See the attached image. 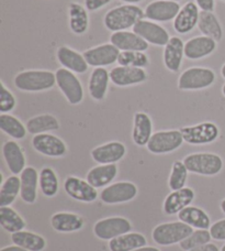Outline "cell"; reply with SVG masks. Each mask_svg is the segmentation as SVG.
Here are the masks:
<instances>
[{"label": "cell", "mask_w": 225, "mask_h": 251, "mask_svg": "<svg viewBox=\"0 0 225 251\" xmlns=\"http://www.w3.org/2000/svg\"><path fill=\"white\" fill-rule=\"evenodd\" d=\"M145 18L144 10L137 4L124 3L122 6H118L110 9L105 18L103 25L111 32H119V31H127L133 26L138 21Z\"/></svg>", "instance_id": "1"}, {"label": "cell", "mask_w": 225, "mask_h": 251, "mask_svg": "<svg viewBox=\"0 0 225 251\" xmlns=\"http://www.w3.org/2000/svg\"><path fill=\"white\" fill-rule=\"evenodd\" d=\"M15 86L22 92H45L56 84L55 73L45 70H29L18 73L13 79Z\"/></svg>", "instance_id": "2"}, {"label": "cell", "mask_w": 225, "mask_h": 251, "mask_svg": "<svg viewBox=\"0 0 225 251\" xmlns=\"http://www.w3.org/2000/svg\"><path fill=\"white\" fill-rule=\"evenodd\" d=\"M183 163L189 172L199 176H217L223 169V160L220 155L210 152H197L187 155Z\"/></svg>", "instance_id": "3"}, {"label": "cell", "mask_w": 225, "mask_h": 251, "mask_svg": "<svg viewBox=\"0 0 225 251\" xmlns=\"http://www.w3.org/2000/svg\"><path fill=\"white\" fill-rule=\"evenodd\" d=\"M193 228L182 222L164 223L156 226L152 232V238L159 246H172L180 244L190 236Z\"/></svg>", "instance_id": "4"}, {"label": "cell", "mask_w": 225, "mask_h": 251, "mask_svg": "<svg viewBox=\"0 0 225 251\" xmlns=\"http://www.w3.org/2000/svg\"><path fill=\"white\" fill-rule=\"evenodd\" d=\"M217 78L214 71L209 67H189L178 78L180 91H199L212 86Z\"/></svg>", "instance_id": "5"}, {"label": "cell", "mask_w": 225, "mask_h": 251, "mask_svg": "<svg viewBox=\"0 0 225 251\" xmlns=\"http://www.w3.org/2000/svg\"><path fill=\"white\" fill-rule=\"evenodd\" d=\"M56 85L70 105H78L84 100V87L74 72L61 67L55 72Z\"/></svg>", "instance_id": "6"}, {"label": "cell", "mask_w": 225, "mask_h": 251, "mask_svg": "<svg viewBox=\"0 0 225 251\" xmlns=\"http://www.w3.org/2000/svg\"><path fill=\"white\" fill-rule=\"evenodd\" d=\"M183 141L180 130H161L153 133L146 147L153 154H167L179 149Z\"/></svg>", "instance_id": "7"}, {"label": "cell", "mask_w": 225, "mask_h": 251, "mask_svg": "<svg viewBox=\"0 0 225 251\" xmlns=\"http://www.w3.org/2000/svg\"><path fill=\"white\" fill-rule=\"evenodd\" d=\"M184 142L193 146L209 145L214 142L220 136V129L214 123L204 122L195 126L180 129Z\"/></svg>", "instance_id": "8"}, {"label": "cell", "mask_w": 225, "mask_h": 251, "mask_svg": "<svg viewBox=\"0 0 225 251\" xmlns=\"http://www.w3.org/2000/svg\"><path fill=\"white\" fill-rule=\"evenodd\" d=\"M132 224L124 217H108L98 221L93 226V232L101 240H112L116 237L131 232Z\"/></svg>", "instance_id": "9"}, {"label": "cell", "mask_w": 225, "mask_h": 251, "mask_svg": "<svg viewBox=\"0 0 225 251\" xmlns=\"http://www.w3.org/2000/svg\"><path fill=\"white\" fill-rule=\"evenodd\" d=\"M133 31L143 40H145L148 44L157 47H165L172 38L169 37L168 31L164 26L148 19L138 21L133 26Z\"/></svg>", "instance_id": "10"}, {"label": "cell", "mask_w": 225, "mask_h": 251, "mask_svg": "<svg viewBox=\"0 0 225 251\" xmlns=\"http://www.w3.org/2000/svg\"><path fill=\"white\" fill-rule=\"evenodd\" d=\"M137 195V187L131 182H118L107 186L100 193V200L103 203L113 205L127 203Z\"/></svg>", "instance_id": "11"}, {"label": "cell", "mask_w": 225, "mask_h": 251, "mask_svg": "<svg viewBox=\"0 0 225 251\" xmlns=\"http://www.w3.org/2000/svg\"><path fill=\"white\" fill-rule=\"evenodd\" d=\"M83 54L89 66L105 67L118 62L120 50L112 43H105L88 49Z\"/></svg>", "instance_id": "12"}, {"label": "cell", "mask_w": 225, "mask_h": 251, "mask_svg": "<svg viewBox=\"0 0 225 251\" xmlns=\"http://www.w3.org/2000/svg\"><path fill=\"white\" fill-rule=\"evenodd\" d=\"M32 146L39 153L51 158H61L67 152L66 143L61 138L51 133H41L34 136Z\"/></svg>", "instance_id": "13"}, {"label": "cell", "mask_w": 225, "mask_h": 251, "mask_svg": "<svg viewBox=\"0 0 225 251\" xmlns=\"http://www.w3.org/2000/svg\"><path fill=\"white\" fill-rule=\"evenodd\" d=\"M180 4L170 0H154L146 6L145 18L154 22H168L175 20L180 10Z\"/></svg>", "instance_id": "14"}, {"label": "cell", "mask_w": 225, "mask_h": 251, "mask_svg": "<svg viewBox=\"0 0 225 251\" xmlns=\"http://www.w3.org/2000/svg\"><path fill=\"white\" fill-rule=\"evenodd\" d=\"M147 79V73L139 67L118 65L110 71V80L115 86L128 87L142 84Z\"/></svg>", "instance_id": "15"}, {"label": "cell", "mask_w": 225, "mask_h": 251, "mask_svg": "<svg viewBox=\"0 0 225 251\" xmlns=\"http://www.w3.org/2000/svg\"><path fill=\"white\" fill-rule=\"evenodd\" d=\"M200 9L196 2L188 1L180 8L174 20V30L179 34H187L198 26L200 18Z\"/></svg>", "instance_id": "16"}, {"label": "cell", "mask_w": 225, "mask_h": 251, "mask_svg": "<svg viewBox=\"0 0 225 251\" xmlns=\"http://www.w3.org/2000/svg\"><path fill=\"white\" fill-rule=\"evenodd\" d=\"M64 190L67 195L83 203H91L98 197L97 188H94L87 181L76 176H68L64 182Z\"/></svg>", "instance_id": "17"}, {"label": "cell", "mask_w": 225, "mask_h": 251, "mask_svg": "<svg viewBox=\"0 0 225 251\" xmlns=\"http://www.w3.org/2000/svg\"><path fill=\"white\" fill-rule=\"evenodd\" d=\"M127 153V148L120 141H111L96 147L91 150V158L99 164H113L119 162Z\"/></svg>", "instance_id": "18"}, {"label": "cell", "mask_w": 225, "mask_h": 251, "mask_svg": "<svg viewBox=\"0 0 225 251\" xmlns=\"http://www.w3.org/2000/svg\"><path fill=\"white\" fill-rule=\"evenodd\" d=\"M218 42L205 35L195 37L184 43V56L188 60L196 61L209 56L217 50Z\"/></svg>", "instance_id": "19"}, {"label": "cell", "mask_w": 225, "mask_h": 251, "mask_svg": "<svg viewBox=\"0 0 225 251\" xmlns=\"http://www.w3.org/2000/svg\"><path fill=\"white\" fill-rule=\"evenodd\" d=\"M110 43L118 48L120 52L135 51V52H145L148 50V44L145 40H143L134 31H119L111 34Z\"/></svg>", "instance_id": "20"}, {"label": "cell", "mask_w": 225, "mask_h": 251, "mask_svg": "<svg viewBox=\"0 0 225 251\" xmlns=\"http://www.w3.org/2000/svg\"><path fill=\"white\" fill-rule=\"evenodd\" d=\"M56 59L58 63L66 70L74 72L75 74H84L88 71V63L84 54H80L74 49L62 46L57 49Z\"/></svg>", "instance_id": "21"}, {"label": "cell", "mask_w": 225, "mask_h": 251, "mask_svg": "<svg viewBox=\"0 0 225 251\" xmlns=\"http://www.w3.org/2000/svg\"><path fill=\"white\" fill-rule=\"evenodd\" d=\"M193 200H195V192L190 187H183L181 190L173 191L165 199L163 209L165 214L176 215L181 212L183 208L188 207Z\"/></svg>", "instance_id": "22"}, {"label": "cell", "mask_w": 225, "mask_h": 251, "mask_svg": "<svg viewBox=\"0 0 225 251\" xmlns=\"http://www.w3.org/2000/svg\"><path fill=\"white\" fill-rule=\"evenodd\" d=\"M184 56V43L179 37H172L164 47L163 61L166 69L170 72H178L181 67Z\"/></svg>", "instance_id": "23"}, {"label": "cell", "mask_w": 225, "mask_h": 251, "mask_svg": "<svg viewBox=\"0 0 225 251\" xmlns=\"http://www.w3.org/2000/svg\"><path fill=\"white\" fill-rule=\"evenodd\" d=\"M2 155L6 161L7 167L13 176L21 174L25 169V155L22 148L18 145V142L9 140L3 143Z\"/></svg>", "instance_id": "24"}, {"label": "cell", "mask_w": 225, "mask_h": 251, "mask_svg": "<svg viewBox=\"0 0 225 251\" xmlns=\"http://www.w3.org/2000/svg\"><path fill=\"white\" fill-rule=\"evenodd\" d=\"M21 191L20 196L26 204H34L38 197L40 173L33 167H26L20 174Z\"/></svg>", "instance_id": "25"}, {"label": "cell", "mask_w": 225, "mask_h": 251, "mask_svg": "<svg viewBox=\"0 0 225 251\" xmlns=\"http://www.w3.org/2000/svg\"><path fill=\"white\" fill-rule=\"evenodd\" d=\"M110 82V72L105 67H94L88 80V91L92 100L100 101L105 100Z\"/></svg>", "instance_id": "26"}, {"label": "cell", "mask_w": 225, "mask_h": 251, "mask_svg": "<svg viewBox=\"0 0 225 251\" xmlns=\"http://www.w3.org/2000/svg\"><path fill=\"white\" fill-rule=\"evenodd\" d=\"M153 136V123L150 116L143 111H137L134 115L132 140L138 147L147 146Z\"/></svg>", "instance_id": "27"}, {"label": "cell", "mask_w": 225, "mask_h": 251, "mask_svg": "<svg viewBox=\"0 0 225 251\" xmlns=\"http://www.w3.org/2000/svg\"><path fill=\"white\" fill-rule=\"evenodd\" d=\"M68 25L75 35H84L89 29V15L87 8L78 2L68 6Z\"/></svg>", "instance_id": "28"}, {"label": "cell", "mask_w": 225, "mask_h": 251, "mask_svg": "<svg viewBox=\"0 0 225 251\" xmlns=\"http://www.w3.org/2000/svg\"><path fill=\"white\" fill-rule=\"evenodd\" d=\"M118 176L116 164H99L87 173L86 181L94 188L107 187Z\"/></svg>", "instance_id": "29"}, {"label": "cell", "mask_w": 225, "mask_h": 251, "mask_svg": "<svg viewBox=\"0 0 225 251\" xmlns=\"http://www.w3.org/2000/svg\"><path fill=\"white\" fill-rule=\"evenodd\" d=\"M51 225L58 232H75L84 227V219L77 214L60 212L53 215Z\"/></svg>", "instance_id": "30"}, {"label": "cell", "mask_w": 225, "mask_h": 251, "mask_svg": "<svg viewBox=\"0 0 225 251\" xmlns=\"http://www.w3.org/2000/svg\"><path fill=\"white\" fill-rule=\"evenodd\" d=\"M198 29L200 32L213 39L214 41L220 42L223 38V29L221 22L218 17L214 15L213 11H201L199 22H198Z\"/></svg>", "instance_id": "31"}, {"label": "cell", "mask_w": 225, "mask_h": 251, "mask_svg": "<svg viewBox=\"0 0 225 251\" xmlns=\"http://www.w3.org/2000/svg\"><path fill=\"white\" fill-rule=\"evenodd\" d=\"M178 218L196 229H210L211 219L204 210L195 206H188L178 214Z\"/></svg>", "instance_id": "32"}, {"label": "cell", "mask_w": 225, "mask_h": 251, "mask_svg": "<svg viewBox=\"0 0 225 251\" xmlns=\"http://www.w3.org/2000/svg\"><path fill=\"white\" fill-rule=\"evenodd\" d=\"M147 240L145 236L139 232H128L109 241L110 251H133L145 247Z\"/></svg>", "instance_id": "33"}, {"label": "cell", "mask_w": 225, "mask_h": 251, "mask_svg": "<svg viewBox=\"0 0 225 251\" xmlns=\"http://www.w3.org/2000/svg\"><path fill=\"white\" fill-rule=\"evenodd\" d=\"M12 243L28 251H42L46 247V240L41 235L21 230L11 234Z\"/></svg>", "instance_id": "34"}, {"label": "cell", "mask_w": 225, "mask_h": 251, "mask_svg": "<svg viewBox=\"0 0 225 251\" xmlns=\"http://www.w3.org/2000/svg\"><path fill=\"white\" fill-rule=\"evenodd\" d=\"M26 129H28L29 133L37 136V134L47 133L48 131L58 130L60 129V123L53 115L43 114L30 118L26 123Z\"/></svg>", "instance_id": "35"}, {"label": "cell", "mask_w": 225, "mask_h": 251, "mask_svg": "<svg viewBox=\"0 0 225 251\" xmlns=\"http://www.w3.org/2000/svg\"><path fill=\"white\" fill-rule=\"evenodd\" d=\"M0 225L6 231L15 234L23 230L26 224L15 209L6 206V207H0Z\"/></svg>", "instance_id": "36"}, {"label": "cell", "mask_w": 225, "mask_h": 251, "mask_svg": "<svg viewBox=\"0 0 225 251\" xmlns=\"http://www.w3.org/2000/svg\"><path fill=\"white\" fill-rule=\"evenodd\" d=\"M0 129L2 132L16 139V140L23 139L26 136V131H28V129L21 123V120L10 114L0 115Z\"/></svg>", "instance_id": "37"}, {"label": "cell", "mask_w": 225, "mask_h": 251, "mask_svg": "<svg viewBox=\"0 0 225 251\" xmlns=\"http://www.w3.org/2000/svg\"><path fill=\"white\" fill-rule=\"evenodd\" d=\"M21 191V180L17 176L6 178L0 190V207L10 206L16 201Z\"/></svg>", "instance_id": "38"}, {"label": "cell", "mask_w": 225, "mask_h": 251, "mask_svg": "<svg viewBox=\"0 0 225 251\" xmlns=\"http://www.w3.org/2000/svg\"><path fill=\"white\" fill-rule=\"evenodd\" d=\"M39 185L44 196H55L58 191V178L55 171L51 168H43L40 171Z\"/></svg>", "instance_id": "39"}, {"label": "cell", "mask_w": 225, "mask_h": 251, "mask_svg": "<svg viewBox=\"0 0 225 251\" xmlns=\"http://www.w3.org/2000/svg\"><path fill=\"white\" fill-rule=\"evenodd\" d=\"M116 63L121 66L145 69V67L150 65V57H148V55L145 52L125 51V52H120L118 62Z\"/></svg>", "instance_id": "40"}, {"label": "cell", "mask_w": 225, "mask_h": 251, "mask_svg": "<svg viewBox=\"0 0 225 251\" xmlns=\"http://www.w3.org/2000/svg\"><path fill=\"white\" fill-rule=\"evenodd\" d=\"M188 170L183 161H175L172 167V172L168 178V186L172 191H178L186 187L188 178Z\"/></svg>", "instance_id": "41"}, {"label": "cell", "mask_w": 225, "mask_h": 251, "mask_svg": "<svg viewBox=\"0 0 225 251\" xmlns=\"http://www.w3.org/2000/svg\"><path fill=\"white\" fill-rule=\"evenodd\" d=\"M211 234L210 230L208 229H197L193 230L190 236H188L186 239L182 240L181 243L179 244L180 248L184 251H189L193 248L200 247V246H203L209 244L211 241Z\"/></svg>", "instance_id": "42"}, {"label": "cell", "mask_w": 225, "mask_h": 251, "mask_svg": "<svg viewBox=\"0 0 225 251\" xmlns=\"http://www.w3.org/2000/svg\"><path fill=\"white\" fill-rule=\"evenodd\" d=\"M17 105L16 97L6 87L3 82L0 83V113L8 114L15 109Z\"/></svg>", "instance_id": "43"}, {"label": "cell", "mask_w": 225, "mask_h": 251, "mask_svg": "<svg viewBox=\"0 0 225 251\" xmlns=\"http://www.w3.org/2000/svg\"><path fill=\"white\" fill-rule=\"evenodd\" d=\"M210 234L214 240H225V218L211 225Z\"/></svg>", "instance_id": "44"}, {"label": "cell", "mask_w": 225, "mask_h": 251, "mask_svg": "<svg viewBox=\"0 0 225 251\" xmlns=\"http://www.w3.org/2000/svg\"><path fill=\"white\" fill-rule=\"evenodd\" d=\"M112 0H85L84 6L87 8L88 11H97L100 10L103 7H106L107 4H109Z\"/></svg>", "instance_id": "45"}, {"label": "cell", "mask_w": 225, "mask_h": 251, "mask_svg": "<svg viewBox=\"0 0 225 251\" xmlns=\"http://www.w3.org/2000/svg\"><path fill=\"white\" fill-rule=\"evenodd\" d=\"M197 6L201 11H213L215 7V0H195Z\"/></svg>", "instance_id": "46"}, {"label": "cell", "mask_w": 225, "mask_h": 251, "mask_svg": "<svg viewBox=\"0 0 225 251\" xmlns=\"http://www.w3.org/2000/svg\"><path fill=\"white\" fill-rule=\"evenodd\" d=\"M189 251H221V250H220L214 244L209 243V244H206V245L200 246V247L193 248V249L189 250Z\"/></svg>", "instance_id": "47"}, {"label": "cell", "mask_w": 225, "mask_h": 251, "mask_svg": "<svg viewBox=\"0 0 225 251\" xmlns=\"http://www.w3.org/2000/svg\"><path fill=\"white\" fill-rule=\"evenodd\" d=\"M0 251H28V250H25L23 248L19 247V246L15 245V246H8V247L2 248Z\"/></svg>", "instance_id": "48"}, {"label": "cell", "mask_w": 225, "mask_h": 251, "mask_svg": "<svg viewBox=\"0 0 225 251\" xmlns=\"http://www.w3.org/2000/svg\"><path fill=\"white\" fill-rule=\"evenodd\" d=\"M133 251H160L158 248H155V247H141V248H137Z\"/></svg>", "instance_id": "49"}, {"label": "cell", "mask_w": 225, "mask_h": 251, "mask_svg": "<svg viewBox=\"0 0 225 251\" xmlns=\"http://www.w3.org/2000/svg\"><path fill=\"white\" fill-rule=\"evenodd\" d=\"M120 1H122L124 3H128V4H136L138 2L143 1V0H120Z\"/></svg>", "instance_id": "50"}, {"label": "cell", "mask_w": 225, "mask_h": 251, "mask_svg": "<svg viewBox=\"0 0 225 251\" xmlns=\"http://www.w3.org/2000/svg\"><path fill=\"white\" fill-rule=\"evenodd\" d=\"M221 210L225 214V199L221 201Z\"/></svg>", "instance_id": "51"}, {"label": "cell", "mask_w": 225, "mask_h": 251, "mask_svg": "<svg viewBox=\"0 0 225 251\" xmlns=\"http://www.w3.org/2000/svg\"><path fill=\"white\" fill-rule=\"evenodd\" d=\"M221 75L223 76V78H225V63H224L222 69H221Z\"/></svg>", "instance_id": "52"}, {"label": "cell", "mask_w": 225, "mask_h": 251, "mask_svg": "<svg viewBox=\"0 0 225 251\" xmlns=\"http://www.w3.org/2000/svg\"><path fill=\"white\" fill-rule=\"evenodd\" d=\"M222 93H223V95L225 96V84L223 85V87H222Z\"/></svg>", "instance_id": "53"}, {"label": "cell", "mask_w": 225, "mask_h": 251, "mask_svg": "<svg viewBox=\"0 0 225 251\" xmlns=\"http://www.w3.org/2000/svg\"><path fill=\"white\" fill-rule=\"evenodd\" d=\"M170 1H176V2H178V1H181V0H170Z\"/></svg>", "instance_id": "54"}, {"label": "cell", "mask_w": 225, "mask_h": 251, "mask_svg": "<svg viewBox=\"0 0 225 251\" xmlns=\"http://www.w3.org/2000/svg\"><path fill=\"white\" fill-rule=\"evenodd\" d=\"M221 251H225V245H224V246H223V247L221 248Z\"/></svg>", "instance_id": "55"}, {"label": "cell", "mask_w": 225, "mask_h": 251, "mask_svg": "<svg viewBox=\"0 0 225 251\" xmlns=\"http://www.w3.org/2000/svg\"><path fill=\"white\" fill-rule=\"evenodd\" d=\"M222 1H225V0H222Z\"/></svg>", "instance_id": "56"}]
</instances>
